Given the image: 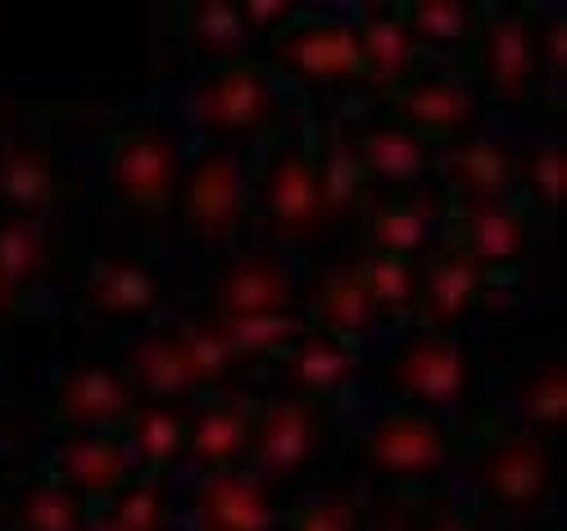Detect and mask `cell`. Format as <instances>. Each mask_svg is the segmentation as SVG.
I'll return each instance as SVG.
<instances>
[{
  "label": "cell",
  "instance_id": "1",
  "mask_svg": "<svg viewBox=\"0 0 567 531\" xmlns=\"http://www.w3.org/2000/svg\"><path fill=\"white\" fill-rule=\"evenodd\" d=\"M101 169L110 201L141 218V223H164L177 214V191H182V160L168 123L132 114L118 119L101 141Z\"/></svg>",
  "mask_w": 567,
  "mask_h": 531
},
{
  "label": "cell",
  "instance_id": "2",
  "mask_svg": "<svg viewBox=\"0 0 567 531\" xmlns=\"http://www.w3.org/2000/svg\"><path fill=\"white\" fill-rule=\"evenodd\" d=\"M231 368H236V359H231L227 341L218 336V327L209 318L146 331L127 350L132 386L146 391V400H168V405L223 391Z\"/></svg>",
  "mask_w": 567,
  "mask_h": 531
},
{
  "label": "cell",
  "instance_id": "3",
  "mask_svg": "<svg viewBox=\"0 0 567 531\" xmlns=\"http://www.w3.org/2000/svg\"><path fill=\"white\" fill-rule=\"evenodd\" d=\"M482 496L504 513H540L558 496V441L532 427H508L495 418L482 437L463 441Z\"/></svg>",
  "mask_w": 567,
  "mask_h": 531
},
{
  "label": "cell",
  "instance_id": "4",
  "mask_svg": "<svg viewBox=\"0 0 567 531\" xmlns=\"http://www.w3.org/2000/svg\"><path fill=\"white\" fill-rule=\"evenodd\" d=\"M372 381L400 405L417 409H458L477 391V359L458 331H413L404 341L377 359Z\"/></svg>",
  "mask_w": 567,
  "mask_h": 531
},
{
  "label": "cell",
  "instance_id": "5",
  "mask_svg": "<svg viewBox=\"0 0 567 531\" xmlns=\"http://www.w3.org/2000/svg\"><path fill=\"white\" fill-rule=\"evenodd\" d=\"M463 455V437L432 409L391 405L382 409L359 441V459L386 481H432Z\"/></svg>",
  "mask_w": 567,
  "mask_h": 531
},
{
  "label": "cell",
  "instance_id": "6",
  "mask_svg": "<svg viewBox=\"0 0 567 531\" xmlns=\"http://www.w3.org/2000/svg\"><path fill=\"white\" fill-rule=\"evenodd\" d=\"M337 437V405L277 391L255 409V437H250V463L268 481H291L318 468Z\"/></svg>",
  "mask_w": 567,
  "mask_h": 531
},
{
  "label": "cell",
  "instance_id": "7",
  "mask_svg": "<svg viewBox=\"0 0 567 531\" xmlns=\"http://www.w3.org/2000/svg\"><path fill=\"white\" fill-rule=\"evenodd\" d=\"M259 210L268 232L281 241H313L332 227L322 182H318V160H313V123L268 151L259 169Z\"/></svg>",
  "mask_w": 567,
  "mask_h": 531
},
{
  "label": "cell",
  "instance_id": "8",
  "mask_svg": "<svg viewBox=\"0 0 567 531\" xmlns=\"http://www.w3.org/2000/svg\"><path fill=\"white\" fill-rule=\"evenodd\" d=\"M472 69L499 105H523L540 82V10L482 6L477 37L467 45Z\"/></svg>",
  "mask_w": 567,
  "mask_h": 531
},
{
  "label": "cell",
  "instance_id": "9",
  "mask_svg": "<svg viewBox=\"0 0 567 531\" xmlns=\"http://www.w3.org/2000/svg\"><path fill=\"white\" fill-rule=\"evenodd\" d=\"M177 218L192 246L218 251L246 227L250 218V191L241 177V160L227 146H209L182 169V191H177Z\"/></svg>",
  "mask_w": 567,
  "mask_h": 531
},
{
  "label": "cell",
  "instance_id": "10",
  "mask_svg": "<svg viewBox=\"0 0 567 531\" xmlns=\"http://www.w3.org/2000/svg\"><path fill=\"white\" fill-rule=\"evenodd\" d=\"M192 114L200 123V132H209L214 141H236V136H259L277 123V86L264 60L255 55H236L214 64L192 95Z\"/></svg>",
  "mask_w": 567,
  "mask_h": 531
},
{
  "label": "cell",
  "instance_id": "11",
  "mask_svg": "<svg viewBox=\"0 0 567 531\" xmlns=\"http://www.w3.org/2000/svg\"><path fill=\"white\" fill-rule=\"evenodd\" d=\"M441 241L454 246L458 255H467L495 282L513 268H523V259L532 255L536 214H532V205H517V201H491V205L450 201L445 223H441Z\"/></svg>",
  "mask_w": 567,
  "mask_h": 531
},
{
  "label": "cell",
  "instance_id": "12",
  "mask_svg": "<svg viewBox=\"0 0 567 531\" xmlns=\"http://www.w3.org/2000/svg\"><path fill=\"white\" fill-rule=\"evenodd\" d=\"M268 69L291 73L300 82L337 86L363 82V55L350 19L337 14H296L277 37H268Z\"/></svg>",
  "mask_w": 567,
  "mask_h": 531
},
{
  "label": "cell",
  "instance_id": "13",
  "mask_svg": "<svg viewBox=\"0 0 567 531\" xmlns=\"http://www.w3.org/2000/svg\"><path fill=\"white\" fill-rule=\"evenodd\" d=\"M78 205V177L51 141L0 136V214L55 223Z\"/></svg>",
  "mask_w": 567,
  "mask_h": 531
},
{
  "label": "cell",
  "instance_id": "14",
  "mask_svg": "<svg viewBox=\"0 0 567 531\" xmlns=\"http://www.w3.org/2000/svg\"><path fill=\"white\" fill-rule=\"evenodd\" d=\"M386 105L400 127L422 136L427 146H458L486 127V105L467 82L450 73H417L400 91L386 95Z\"/></svg>",
  "mask_w": 567,
  "mask_h": 531
},
{
  "label": "cell",
  "instance_id": "15",
  "mask_svg": "<svg viewBox=\"0 0 567 531\" xmlns=\"http://www.w3.org/2000/svg\"><path fill=\"white\" fill-rule=\"evenodd\" d=\"M132 409H136V386L127 372L110 364H78L55 381L51 400L41 405V418L45 427L73 437V431H118Z\"/></svg>",
  "mask_w": 567,
  "mask_h": 531
},
{
  "label": "cell",
  "instance_id": "16",
  "mask_svg": "<svg viewBox=\"0 0 567 531\" xmlns=\"http://www.w3.org/2000/svg\"><path fill=\"white\" fill-rule=\"evenodd\" d=\"M296 314V273L277 251H246L223 264L209 318H277Z\"/></svg>",
  "mask_w": 567,
  "mask_h": 531
},
{
  "label": "cell",
  "instance_id": "17",
  "mask_svg": "<svg viewBox=\"0 0 567 531\" xmlns=\"http://www.w3.org/2000/svg\"><path fill=\"white\" fill-rule=\"evenodd\" d=\"M491 292V277L472 264L467 255H458L454 246H441L427 255L417 277V296H413V318L422 331H454L458 323H467L472 314L482 309Z\"/></svg>",
  "mask_w": 567,
  "mask_h": 531
},
{
  "label": "cell",
  "instance_id": "18",
  "mask_svg": "<svg viewBox=\"0 0 567 531\" xmlns=\"http://www.w3.org/2000/svg\"><path fill=\"white\" fill-rule=\"evenodd\" d=\"M192 504L200 513V527H214V531H277L287 522V513H281L272 496V481L246 468L205 472L192 491Z\"/></svg>",
  "mask_w": 567,
  "mask_h": 531
},
{
  "label": "cell",
  "instance_id": "19",
  "mask_svg": "<svg viewBox=\"0 0 567 531\" xmlns=\"http://www.w3.org/2000/svg\"><path fill=\"white\" fill-rule=\"evenodd\" d=\"M164 305V286L151 264H141L132 255H105L91 268L86 286L78 292L73 309L86 318H105V323H141L159 314Z\"/></svg>",
  "mask_w": 567,
  "mask_h": 531
},
{
  "label": "cell",
  "instance_id": "20",
  "mask_svg": "<svg viewBox=\"0 0 567 531\" xmlns=\"http://www.w3.org/2000/svg\"><path fill=\"white\" fill-rule=\"evenodd\" d=\"M445 205H450V196H445V191H436V186H427V182L413 186V191H400L395 201L368 205L363 210V232H368L372 255L417 259L422 251L432 246V236L441 232Z\"/></svg>",
  "mask_w": 567,
  "mask_h": 531
},
{
  "label": "cell",
  "instance_id": "21",
  "mask_svg": "<svg viewBox=\"0 0 567 531\" xmlns=\"http://www.w3.org/2000/svg\"><path fill=\"white\" fill-rule=\"evenodd\" d=\"M350 23H354V37H359L363 78L382 95L400 91L417 73H427V69H422V64H427V51L413 41V32L404 28L395 6H363Z\"/></svg>",
  "mask_w": 567,
  "mask_h": 531
},
{
  "label": "cell",
  "instance_id": "22",
  "mask_svg": "<svg viewBox=\"0 0 567 531\" xmlns=\"http://www.w3.org/2000/svg\"><path fill=\"white\" fill-rule=\"evenodd\" d=\"M69 264H73L69 241L45 218L0 214V273L10 277V286L19 296L60 282L69 273Z\"/></svg>",
  "mask_w": 567,
  "mask_h": 531
},
{
  "label": "cell",
  "instance_id": "23",
  "mask_svg": "<svg viewBox=\"0 0 567 531\" xmlns=\"http://www.w3.org/2000/svg\"><path fill=\"white\" fill-rule=\"evenodd\" d=\"M350 141H354V155L372 186L382 182L395 191H413L436 169V146H427V141L400 127L395 119H368V123L350 127Z\"/></svg>",
  "mask_w": 567,
  "mask_h": 531
},
{
  "label": "cell",
  "instance_id": "24",
  "mask_svg": "<svg viewBox=\"0 0 567 531\" xmlns=\"http://www.w3.org/2000/svg\"><path fill=\"white\" fill-rule=\"evenodd\" d=\"M436 164H441L450 201H467V205L513 201L517 151L495 136H472V141H458V146H445V155H436Z\"/></svg>",
  "mask_w": 567,
  "mask_h": 531
},
{
  "label": "cell",
  "instance_id": "25",
  "mask_svg": "<svg viewBox=\"0 0 567 531\" xmlns=\"http://www.w3.org/2000/svg\"><path fill=\"white\" fill-rule=\"evenodd\" d=\"M51 468L91 504L114 500L136 477V463H132L123 431H73V437H64Z\"/></svg>",
  "mask_w": 567,
  "mask_h": 531
},
{
  "label": "cell",
  "instance_id": "26",
  "mask_svg": "<svg viewBox=\"0 0 567 531\" xmlns=\"http://www.w3.org/2000/svg\"><path fill=\"white\" fill-rule=\"evenodd\" d=\"M287 391H300V396H313V400H327L337 405L354 377H359V350L354 341H341V336H327V331H305L296 346H287V355L272 359Z\"/></svg>",
  "mask_w": 567,
  "mask_h": 531
},
{
  "label": "cell",
  "instance_id": "27",
  "mask_svg": "<svg viewBox=\"0 0 567 531\" xmlns=\"http://www.w3.org/2000/svg\"><path fill=\"white\" fill-rule=\"evenodd\" d=\"M255 400L246 396H214L192 413V437H186V459L200 472H231L250 459L255 437Z\"/></svg>",
  "mask_w": 567,
  "mask_h": 531
},
{
  "label": "cell",
  "instance_id": "28",
  "mask_svg": "<svg viewBox=\"0 0 567 531\" xmlns=\"http://www.w3.org/2000/svg\"><path fill=\"white\" fill-rule=\"evenodd\" d=\"M313 160H318V182L332 223L354 218L372 205V182L354 155V141L346 123H313Z\"/></svg>",
  "mask_w": 567,
  "mask_h": 531
},
{
  "label": "cell",
  "instance_id": "29",
  "mask_svg": "<svg viewBox=\"0 0 567 531\" xmlns=\"http://www.w3.org/2000/svg\"><path fill=\"white\" fill-rule=\"evenodd\" d=\"M127 450L141 459V472L168 477L186 459V437H192V413L168 400H136L127 422L118 427Z\"/></svg>",
  "mask_w": 567,
  "mask_h": 531
},
{
  "label": "cell",
  "instance_id": "30",
  "mask_svg": "<svg viewBox=\"0 0 567 531\" xmlns=\"http://www.w3.org/2000/svg\"><path fill=\"white\" fill-rule=\"evenodd\" d=\"M173 32L186 45V55L209 69L223 60H236L250 37L236 0H186V6L173 10Z\"/></svg>",
  "mask_w": 567,
  "mask_h": 531
},
{
  "label": "cell",
  "instance_id": "31",
  "mask_svg": "<svg viewBox=\"0 0 567 531\" xmlns=\"http://www.w3.org/2000/svg\"><path fill=\"white\" fill-rule=\"evenodd\" d=\"M382 318L368 296V282H363V268L359 264H341L332 273H322L318 292L309 300V327L313 331H327V336H341V341H359V336Z\"/></svg>",
  "mask_w": 567,
  "mask_h": 531
},
{
  "label": "cell",
  "instance_id": "32",
  "mask_svg": "<svg viewBox=\"0 0 567 531\" xmlns=\"http://www.w3.org/2000/svg\"><path fill=\"white\" fill-rule=\"evenodd\" d=\"M19 531H91L96 527V504L78 496L55 468H37L14 504Z\"/></svg>",
  "mask_w": 567,
  "mask_h": 531
},
{
  "label": "cell",
  "instance_id": "33",
  "mask_svg": "<svg viewBox=\"0 0 567 531\" xmlns=\"http://www.w3.org/2000/svg\"><path fill=\"white\" fill-rule=\"evenodd\" d=\"M395 10L422 51H467L482 23V6L472 0H400Z\"/></svg>",
  "mask_w": 567,
  "mask_h": 531
},
{
  "label": "cell",
  "instance_id": "34",
  "mask_svg": "<svg viewBox=\"0 0 567 531\" xmlns=\"http://www.w3.org/2000/svg\"><path fill=\"white\" fill-rule=\"evenodd\" d=\"M209 323L218 327V336L227 341L236 364H272L277 355H287V346H296L300 336L309 331V323L296 318V314H277V318H209Z\"/></svg>",
  "mask_w": 567,
  "mask_h": 531
},
{
  "label": "cell",
  "instance_id": "35",
  "mask_svg": "<svg viewBox=\"0 0 567 531\" xmlns=\"http://www.w3.org/2000/svg\"><path fill=\"white\" fill-rule=\"evenodd\" d=\"M517 413L540 437H563L567 431V364L545 359L523 381H517Z\"/></svg>",
  "mask_w": 567,
  "mask_h": 531
},
{
  "label": "cell",
  "instance_id": "36",
  "mask_svg": "<svg viewBox=\"0 0 567 531\" xmlns=\"http://www.w3.org/2000/svg\"><path fill=\"white\" fill-rule=\"evenodd\" d=\"M101 531H164L168 527V496H164V477L136 472L127 487L96 509Z\"/></svg>",
  "mask_w": 567,
  "mask_h": 531
},
{
  "label": "cell",
  "instance_id": "37",
  "mask_svg": "<svg viewBox=\"0 0 567 531\" xmlns=\"http://www.w3.org/2000/svg\"><path fill=\"white\" fill-rule=\"evenodd\" d=\"M363 268V282H368V296L377 305L382 318H395V314H409L413 309V296H417V277H422V264L417 259H404V255H368L359 259Z\"/></svg>",
  "mask_w": 567,
  "mask_h": 531
},
{
  "label": "cell",
  "instance_id": "38",
  "mask_svg": "<svg viewBox=\"0 0 567 531\" xmlns=\"http://www.w3.org/2000/svg\"><path fill=\"white\" fill-rule=\"evenodd\" d=\"M563 173H567V151L563 141H536L517 155V182L523 191L536 201L540 214H558V201H563Z\"/></svg>",
  "mask_w": 567,
  "mask_h": 531
},
{
  "label": "cell",
  "instance_id": "39",
  "mask_svg": "<svg viewBox=\"0 0 567 531\" xmlns=\"http://www.w3.org/2000/svg\"><path fill=\"white\" fill-rule=\"evenodd\" d=\"M281 527H287V531H359L363 527L359 491L350 487V481H341V487H327L318 500L291 509Z\"/></svg>",
  "mask_w": 567,
  "mask_h": 531
},
{
  "label": "cell",
  "instance_id": "40",
  "mask_svg": "<svg viewBox=\"0 0 567 531\" xmlns=\"http://www.w3.org/2000/svg\"><path fill=\"white\" fill-rule=\"evenodd\" d=\"M236 6H241L246 32H264V37H277L300 14V6H291V0H236Z\"/></svg>",
  "mask_w": 567,
  "mask_h": 531
},
{
  "label": "cell",
  "instance_id": "41",
  "mask_svg": "<svg viewBox=\"0 0 567 531\" xmlns=\"http://www.w3.org/2000/svg\"><path fill=\"white\" fill-rule=\"evenodd\" d=\"M540 73H549V78L567 73V19L563 14L540 28Z\"/></svg>",
  "mask_w": 567,
  "mask_h": 531
},
{
  "label": "cell",
  "instance_id": "42",
  "mask_svg": "<svg viewBox=\"0 0 567 531\" xmlns=\"http://www.w3.org/2000/svg\"><path fill=\"white\" fill-rule=\"evenodd\" d=\"M19 305H23V296H19L14 286H10V277L0 273V327H6V323L19 314Z\"/></svg>",
  "mask_w": 567,
  "mask_h": 531
},
{
  "label": "cell",
  "instance_id": "43",
  "mask_svg": "<svg viewBox=\"0 0 567 531\" xmlns=\"http://www.w3.org/2000/svg\"><path fill=\"white\" fill-rule=\"evenodd\" d=\"M422 531H477V522H472L467 513H441V518H432L427 527H422Z\"/></svg>",
  "mask_w": 567,
  "mask_h": 531
},
{
  "label": "cell",
  "instance_id": "44",
  "mask_svg": "<svg viewBox=\"0 0 567 531\" xmlns=\"http://www.w3.org/2000/svg\"><path fill=\"white\" fill-rule=\"evenodd\" d=\"M6 513H10V496H6V487H0V522H6Z\"/></svg>",
  "mask_w": 567,
  "mask_h": 531
},
{
  "label": "cell",
  "instance_id": "45",
  "mask_svg": "<svg viewBox=\"0 0 567 531\" xmlns=\"http://www.w3.org/2000/svg\"><path fill=\"white\" fill-rule=\"evenodd\" d=\"M196 531H214V527H196Z\"/></svg>",
  "mask_w": 567,
  "mask_h": 531
}]
</instances>
